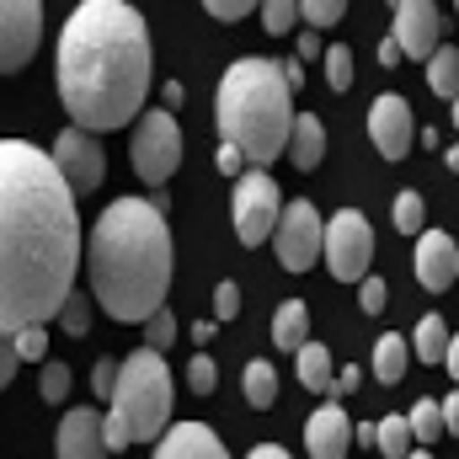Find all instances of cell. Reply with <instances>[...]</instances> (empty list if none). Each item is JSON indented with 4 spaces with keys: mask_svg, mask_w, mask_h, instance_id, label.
<instances>
[{
    "mask_svg": "<svg viewBox=\"0 0 459 459\" xmlns=\"http://www.w3.org/2000/svg\"><path fill=\"white\" fill-rule=\"evenodd\" d=\"M75 187L59 160L27 139L0 144V332L43 326L75 294L86 267V240L75 214Z\"/></svg>",
    "mask_w": 459,
    "mask_h": 459,
    "instance_id": "1",
    "label": "cell"
},
{
    "mask_svg": "<svg viewBox=\"0 0 459 459\" xmlns=\"http://www.w3.org/2000/svg\"><path fill=\"white\" fill-rule=\"evenodd\" d=\"M150 27L128 0H81L54 48V86L70 123L113 134L144 117L150 97Z\"/></svg>",
    "mask_w": 459,
    "mask_h": 459,
    "instance_id": "2",
    "label": "cell"
},
{
    "mask_svg": "<svg viewBox=\"0 0 459 459\" xmlns=\"http://www.w3.org/2000/svg\"><path fill=\"white\" fill-rule=\"evenodd\" d=\"M86 278H91V299L123 326H144L155 310H166L171 230L160 204L113 198L97 214V225L86 230Z\"/></svg>",
    "mask_w": 459,
    "mask_h": 459,
    "instance_id": "3",
    "label": "cell"
},
{
    "mask_svg": "<svg viewBox=\"0 0 459 459\" xmlns=\"http://www.w3.org/2000/svg\"><path fill=\"white\" fill-rule=\"evenodd\" d=\"M214 117H220V139L235 144L251 166H273L278 155H289V134H294V81L289 70H278L273 59H235L220 75L214 91Z\"/></svg>",
    "mask_w": 459,
    "mask_h": 459,
    "instance_id": "4",
    "label": "cell"
},
{
    "mask_svg": "<svg viewBox=\"0 0 459 459\" xmlns=\"http://www.w3.org/2000/svg\"><path fill=\"white\" fill-rule=\"evenodd\" d=\"M128 428H134V444H150V438H166L171 428V368L160 358V347H134L123 358V374H117L113 406Z\"/></svg>",
    "mask_w": 459,
    "mask_h": 459,
    "instance_id": "5",
    "label": "cell"
},
{
    "mask_svg": "<svg viewBox=\"0 0 459 459\" xmlns=\"http://www.w3.org/2000/svg\"><path fill=\"white\" fill-rule=\"evenodd\" d=\"M128 160H134L139 182H150V187L171 182V171L182 166V128H177L171 108H160V113H144L139 123H134Z\"/></svg>",
    "mask_w": 459,
    "mask_h": 459,
    "instance_id": "6",
    "label": "cell"
},
{
    "mask_svg": "<svg viewBox=\"0 0 459 459\" xmlns=\"http://www.w3.org/2000/svg\"><path fill=\"white\" fill-rule=\"evenodd\" d=\"M283 198H278V182L262 171V166H251L246 177H235V198H230V214H235V235H240V246H262V240H273V230L283 220Z\"/></svg>",
    "mask_w": 459,
    "mask_h": 459,
    "instance_id": "7",
    "label": "cell"
},
{
    "mask_svg": "<svg viewBox=\"0 0 459 459\" xmlns=\"http://www.w3.org/2000/svg\"><path fill=\"white\" fill-rule=\"evenodd\" d=\"M368 262H374V230H368V220L358 209H337L326 220V267H332V278L363 283Z\"/></svg>",
    "mask_w": 459,
    "mask_h": 459,
    "instance_id": "8",
    "label": "cell"
},
{
    "mask_svg": "<svg viewBox=\"0 0 459 459\" xmlns=\"http://www.w3.org/2000/svg\"><path fill=\"white\" fill-rule=\"evenodd\" d=\"M273 240H278V262H283V273H305L310 262H321V256H326V225H321L316 204L294 198V204L283 209L278 230H273Z\"/></svg>",
    "mask_w": 459,
    "mask_h": 459,
    "instance_id": "9",
    "label": "cell"
},
{
    "mask_svg": "<svg viewBox=\"0 0 459 459\" xmlns=\"http://www.w3.org/2000/svg\"><path fill=\"white\" fill-rule=\"evenodd\" d=\"M54 160H59V171L70 177V187L75 193H97L102 187V177H108V150L97 144V134L91 128H81V123H70V128H59V139H54V150H48Z\"/></svg>",
    "mask_w": 459,
    "mask_h": 459,
    "instance_id": "10",
    "label": "cell"
},
{
    "mask_svg": "<svg viewBox=\"0 0 459 459\" xmlns=\"http://www.w3.org/2000/svg\"><path fill=\"white\" fill-rule=\"evenodd\" d=\"M43 38V0H0V70L16 75Z\"/></svg>",
    "mask_w": 459,
    "mask_h": 459,
    "instance_id": "11",
    "label": "cell"
},
{
    "mask_svg": "<svg viewBox=\"0 0 459 459\" xmlns=\"http://www.w3.org/2000/svg\"><path fill=\"white\" fill-rule=\"evenodd\" d=\"M368 139H374V150L385 160H406V150L417 139V117H411V102L401 91L374 97V108H368Z\"/></svg>",
    "mask_w": 459,
    "mask_h": 459,
    "instance_id": "12",
    "label": "cell"
},
{
    "mask_svg": "<svg viewBox=\"0 0 459 459\" xmlns=\"http://www.w3.org/2000/svg\"><path fill=\"white\" fill-rule=\"evenodd\" d=\"M406 59H433L444 48V16H438V0H401L395 5V32H390Z\"/></svg>",
    "mask_w": 459,
    "mask_h": 459,
    "instance_id": "13",
    "label": "cell"
},
{
    "mask_svg": "<svg viewBox=\"0 0 459 459\" xmlns=\"http://www.w3.org/2000/svg\"><path fill=\"white\" fill-rule=\"evenodd\" d=\"M108 417H97L91 406H75L59 417L54 433V459H108Z\"/></svg>",
    "mask_w": 459,
    "mask_h": 459,
    "instance_id": "14",
    "label": "cell"
},
{
    "mask_svg": "<svg viewBox=\"0 0 459 459\" xmlns=\"http://www.w3.org/2000/svg\"><path fill=\"white\" fill-rule=\"evenodd\" d=\"M352 438H358V428L347 422V411L337 406V401L316 406L310 422H305V455L310 459H347Z\"/></svg>",
    "mask_w": 459,
    "mask_h": 459,
    "instance_id": "15",
    "label": "cell"
},
{
    "mask_svg": "<svg viewBox=\"0 0 459 459\" xmlns=\"http://www.w3.org/2000/svg\"><path fill=\"white\" fill-rule=\"evenodd\" d=\"M417 278L433 294H444L459 278V246L449 240V230H422L417 235Z\"/></svg>",
    "mask_w": 459,
    "mask_h": 459,
    "instance_id": "16",
    "label": "cell"
},
{
    "mask_svg": "<svg viewBox=\"0 0 459 459\" xmlns=\"http://www.w3.org/2000/svg\"><path fill=\"white\" fill-rule=\"evenodd\" d=\"M150 459H230V455L214 428H204V422H171L166 438H155V455Z\"/></svg>",
    "mask_w": 459,
    "mask_h": 459,
    "instance_id": "17",
    "label": "cell"
},
{
    "mask_svg": "<svg viewBox=\"0 0 459 459\" xmlns=\"http://www.w3.org/2000/svg\"><path fill=\"white\" fill-rule=\"evenodd\" d=\"M321 155H326V128H321V117L299 113L294 117V134H289V160H294L299 171H316Z\"/></svg>",
    "mask_w": 459,
    "mask_h": 459,
    "instance_id": "18",
    "label": "cell"
},
{
    "mask_svg": "<svg viewBox=\"0 0 459 459\" xmlns=\"http://www.w3.org/2000/svg\"><path fill=\"white\" fill-rule=\"evenodd\" d=\"M294 358H299V385H305V390H321L326 401H337V368H332V347H326V342H305Z\"/></svg>",
    "mask_w": 459,
    "mask_h": 459,
    "instance_id": "19",
    "label": "cell"
},
{
    "mask_svg": "<svg viewBox=\"0 0 459 459\" xmlns=\"http://www.w3.org/2000/svg\"><path fill=\"white\" fill-rule=\"evenodd\" d=\"M273 342L283 347V352H299V347L310 342V305L305 299H283L273 310Z\"/></svg>",
    "mask_w": 459,
    "mask_h": 459,
    "instance_id": "20",
    "label": "cell"
},
{
    "mask_svg": "<svg viewBox=\"0 0 459 459\" xmlns=\"http://www.w3.org/2000/svg\"><path fill=\"white\" fill-rule=\"evenodd\" d=\"M406 358H417V347L406 342V337H395V332H385V337L374 342V379H379V385H401Z\"/></svg>",
    "mask_w": 459,
    "mask_h": 459,
    "instance_id": "21",
    "label": "cell"
},
{
    "mask_svg": "<svg viewBox=\"0 0 459 459\" xmlns=\"http://www.w3.org/2000/svg\"><path fill=\"white\" fill-rule=\"evenodd\" d=\"M411 347H417V358H422V363H444V358H449V347H455L449 321H444V316H422V321H417V332H411Z\"/></svg>",
    "mask_w": 459,
    "mask_h": 459,
    "instance_id": "22",
    "label": "cell"
},
{
    "mask_svg": "<svg viewBox=\"0 0 459 459\" xmlns=\"http://www.w3.org/2000/svg\"><path fill=\"white\" fill-rule=\"evenodd\" d=\"M240 390H246V401H251L256 411H267V406H278V368H273L267 358H256V363H246V374H240Z\"/></svg>",
    "mask_w": 459,
    "mask_h": 459,
    "instance_id": "23",
    "label": "cell"
},
{
    "mask_svg": "<svg viewBox=\"0 0 459 459\" xmlns=\"http://www.w3.org/2000/svg\"><path fill=\"white\" fill-rule=\"evenodd\" d=\"M428 86H433V97H444V102L459 97V48L455 43H444V48L428 59Z\"/></svg>",
    "mask_w": 459,
    "mask_h": 459,
    "instance_id": "24",
    "label": "cell"
},
{
    "mask_svg": "<svg viewBox=\"0 0 459 459\" xmlns=\"http://www.w3.org/2000/svg\"><path fill=\"white\" fill-rule=\"evenodd\" d=\"M379 455L385 459H411L417 455V428H411V417H385V422H379Z\"/></svg>",
    "mask_w": 459,
    "mask_h": 459,
    "instance_id": "25",
    "label": "cell"
},
{
    "mask_svg": "<svg viewBox=\"0 0 459 459\" xmlns=\"http://www.w3.org/2000/svg\"><path fill=\"white\" fill-rule=\"evenodd\" d=\"M38 395H43L48 406H65V395H70V363H65V358H48V363L38 368Z\"/></svg>",
    "mask_w": 459,
    "mask_h": 459,
    "instance_id": "26",
    "label": "cell"
},
{
    "mask_svg": "<svg viewBox=\"0 0 459 459\" xmlns=\"http://www.w3.org/2000/svg\"><path fill=\"white\" fill-rule=\"evenodd\" d=\"M411 428H417V444H438V438L449 433L444 401H417V406H411Z\"/></svg>",
    "mask_w": 459,
    "mask_h": 459,
    "instance_id": "27",
    "label": "cell"
},
{
    "mask_svg": "<svg viewBox=\"0 0 459 459\" xmlns=\"http://www.w3.org/2000/svg\"><path fill=\"white\" fill-rule=\"evenodd\" d=\"M390 220H395L401 235H422V230H428V209H422L417 193H401V198L390 204Z\"/></svg>",
    "mask_w": 459,
    "mask_h": 459,
    "instance_id": "28",
    "label": "cell"
},
{
    "mask_svg": "<svg viewBox=\"0 0 459 459\" xmlns=\"http://www.w3.org/2000/svg\"><path fill=\"white\" fill-rule=\"evenodd\" d=\"M294 22H305V11H299V0H262V27H267L273 38H283V32H294Z\"/></svg>",
    "mask_w": 459,
    "mask_h": 459,
    "instance_id": "29",
    "label": "cell"
},
{
    "mask_svg": "<svg viewBox=\"0 0 459 459\" xmlns=\"http://www.w3.org/2000/svg\"><path fill=\"white\" fill-rule=\"evenodd\" d=\"M321 59H326V86H332V91H347V86H352V48H347V43H332Z\"/></svg>",
    "mask_w": 459,
    "mask_h": 459,
    "instance_id": "30",
    "label": "cell"
},
{
    "mask_svg": "<svg viewBox=\"0 0 459 459\" xmlns=\"http://www.w3.org/2000/svg\"><path fill=\"white\" fill-rule=\"evenodd\" d=\"M59 326H65L70 337H86V332H91V299H86V294H70L65 310H59Z\"/></svg>",
    "mask_w": 459,
    "mask_h": 459,
    "instance_id": "31",
    "label": "cell"
},
{
    "mask_svg": "<svg viewBox=\"0 0 459 459\" xmlns=\"http://www.w3.org/2000/svg\"><path fill=\"white\" fill-rule=\"evenodd\" d=\"M299 11H305V22L321 32V27H337L347 16V0H299Z\"/></svg>",
    "mask_w": 459,
    "mask_h": 459,
    "instance_id": "32",
    "label": "cell"
},
{
    "mask_svg": "<svg viewBox=\"0 0 459 459\" xmlns=\"http://www.w3.org/2000/svg\"><path fill=\"white\" fill-rule=\"evenodd\" d=\"M11 347H16V358H32V363H48V332H43V326H22V332L11 337Z\"/></svg>",
    "mask_w": 459,
    "mask_h": 459,
    "instance_id": "33",
    "label": "cell"
},
{
    "mask_svg": "<svg viewBox=\"0 0 459 459\" xmlns=\"http://www.w3.org/2000/svg\"><path fill=\"white\" fill-rule=\"evenodd\" d=\"M144 342H150V347H160V352H166V347L177 342V316H171V310H155V316L144 321Z\"/></svg>",
    "mask_w": 459,
    "mask_h": 459,
    "instance_id": "34",
    "label": "cell"
},
{
    "mask_svg": "<svg viewBox=\"0 0 459 459\" xmlns=\"http://www.w3.org/2000/svg\"><path fill=\"white\" fill-rule=\"evenodd\" d=\"M385 305H390V289H385V278L368 273V278L358 283V310H363V316H379Z\"/></svg>",
    "mask_w": 459,
    "mask_h": 459,
    "instance_id": "35",
    "label": "cell"
},
{
    "mask_svg": "<svg viewBox=\"0 0 459 459\" xmlns=\"http://www.w3.org/2000/svg\"><path fill=\"white\" fill-rule=\"evenodd\" d=\"M117 374H123V358H97V363H91V390H97L102 401H113Z\"/></svg>",
    "mask_w": 459,
    "mask_h": 459,
    "instance_id": "36",
    "label": "cell"
},
{
    "mask_svg": "<svg viewBox=\"0 0 459 459\" xmlns=\"http://www.w3.org/2000/svg\"><path fill=\"white\" fill-rule=\"evenodd\" d=\"M204 11H209L214 22H240V16L262 11V0H204Z\"/></svg>",
    "mask_w": 459,
    "mask_h": 459,
    "instance_id": "37",
    "label": "cell"
},
{
    "mask_svg": "<svg viewBox=\"0 0 459 459\" xmlns=\"http://www.w3.org/2000/svg\"><path fill=\"white\" fill-rule=\"evenodd\" d=\"M187 385H193L198 395H209V390L220 385V368H214V358H204V352H198V358L187 363Z\"/></svg>",
    "mask_w": 459,
    "mask_h": 459,
    "instance_id": "38",
    "label": "cell"
},
{
    "mask_svg": "<svg viewBox=\"0 0 459 459\" xmlns=\"http://www.w3.org/2000/svg\"><path fill=\"white\" fill-rule=\"evenodd\" d=\"M240 316V289L235 283H220L214 289V321H235Z\"/></svg>",
    "mask_w": 459,
    "mask_h": 459,
    "instance_id": "39",
    "label": "cell"
},
{
    "mask_svg": "<svg viewBox=\"0 0 459 459\" xmlns=\"http://www.w3.org/2000/svg\"><path fill=\"white\" fill-rule=\"evenodd\" d=\"M240 166H251V160H246V155H240L235 144H220V171H225V177H246Z\"/></svg>",
    "mask_w": 459,
    "mask_h": 459,
    "instance_id": "40",
    "label": "cell"
},
{
    "mask_svg": "<svg viewBox=\"0 0 459 459\" xmlns=\"http://www.w3.org/2000/svg\"><path fill=\"white\" fill-rule=\"evenodd\" d=\"M401 59H406V48H401L395 38H385V43H379V65H385V70H395Z\"/></svg>",
    "mask_w": 459,
    "mask_h": 459,
    "instance_id": "41",
    "label": "cell"
},
{
    "mask_svg": "<svg viewBox=\"0 0 459 459\" xmlns=\"http://www.w3.org/2000/svg\"><path fill=\"white\" fill-rule=\"evenodd\" d=\"M358 385H363V368H342V374H337V395H352Z\"/></svg>",
    "mask_w": 459,
    "mask_h": 459,
    "instance_id": "42",
    "label": "cell"
},
{
    "mask_svg": "<svg viewBox=\"0 0 459 459\" xmlns=\"http://www.w3.org/2000/svg\"><path fill=\"white\" fill-rule=\"evenodd\" d=\"M444 422H449V433H459V390L444 395Z\"/></svg>",
    "mask_w": 459,
    "mask_h": 459,
    "instance_id": "43",
    "label": "cell"
},
{
    "mask_svg": "<svg viewBox=\"0 0 459 459\" xmlns=\"http://www.w3.org/2000/svg\"><path fill=\"white\" fill-rule=\"evenodd\" d=\"M316 54H321V32H305L299 38V59H316Z\"/></svg>",
    "mask_w": 459,
    "mask_h": 459,
    "instance_id": "44",
    "label": "cell"
},
{
    "mask_svg": "<svg viewBox=\"0 0 459 459\" xmlns=\"http://www.w3.org/2000/svg\"><path fill=\"white\" fill-rule=\"evenodd\" d=\"M246 459H289V455H283L278 444H256V449H251V455H246Z\"/></svg>",
    "mask_w": 459,
    "mask_h": 459,
    "instance_id": "45",
    "label": "cell"
},
{
    "mask_svg": "<svg viewBox=\"0 0 459 459\" xmlns=\"http://www.w3.org/2000/svg\"><path fill=\"white\" fill-rule=\"evenodd\" d=\"M444 368H449V379H459V337H455V347H449V358H444Z\"/></svg>",
    "mask_w": 459,
    "mask_h": 459,
    "instance_id": "46",
    "label": "cell"
},
{
    "mask_svg": "<svg viewBox=\"0 0 459 459\" xmlns=\"http://www.w3.org/2000/svg\"><path fill=\"white\" fill-rule=\"evenodd\" d=\"M449 171L459 177V144H449Z\"/></svg>",
    "mask_w": 459,
    "mask_h": 459,
    "instance_id": "47",
    "label": "cell"
},
{
    "mask_svg": "<svg viewBox=\"0 0 459 459\" xmlns=\"http://www.w3.org/2000/svg\"><path fill=\"white\" fill-rule=\"evenodd\" d=\"M411 459H433V455H428V449H417V455H411Z\"/></svg>",
    "mask_w": 459,
    "mask_h": 459,
    "instance_id": "48",
    "label": "cell"
},
{
    "mask_svg": "<svg viewBox=\"0 0 459 459\" xmlns=\"http://www.w3.org/2000/svg\"><path fill=\"white\" fill-rule=\"evenodd\" d=\"M455 128H459V97H455Z\"/></svg>",
    "mask_w": 459,
    "mask_h": 459,
    "instance_id": "49",
    "label": "cell"
},
{
    "mask_svg": "<svg viewBox=\"0 0 459 459\" xmlns=\"http://www.w3.org/2000/svg\"><path fill=\"white\" fill-rule=\"evenodd\" d=\"M455 5H459V0H455Z\"/></svg>",
    "mask_w": 459,
    "mask_h": 459,
    "instance_id": "50",
    "label": "cell"
}]
</instances>
